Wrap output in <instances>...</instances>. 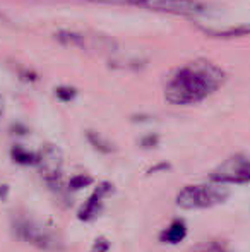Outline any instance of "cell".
Here are the masks:
<instances>
[{"label": "cell", "instance_id": "cell-3", "mask_svg": "<svg viewBox=\"0 0 250 252\" xmlns=\"http://www.w3.org/2000/svg\"><path fill=\"white\" fill-rule=\"evenodd\" d=\"M16 233L24 242L31 244V246L38 247L41 251L54 252L62 249L60 239L52 230H48L47 226L40 225V223L33 221V220H19L16 223Z\"/></svg>", "mask_w": 250, "mask_h": 252}, {"label": "cell", "instance_id": "cell-1", "mask_svg": "<svg viewBox=\"0 0 250 252\" xmlns=\"http://www.w3.org/2000/svg\"><path fill=\"white\" fill-rule=\"evenodd\" d=\"M224 72L206 59H197L177 69L165 88V98L171 105H194L206 100L224 83Z\"/></svg>", "mask_w": 250, "mask_h": 252}, {"label": "cell", "instance_id": "cell-7", "mask_svg": "<svg viewBox=\"0 0 250 252\" xmlns=\"http://www.w3.org/2000/svg\"><path fill=\"white\" fill-rule=\"evenodd\" d=\"M108 192H110V186H108V184H101V186L91 194L89 199L84 202V206L79 211V218L84 220V221H91L93 218H96L98 213L101 211L105 196H107Z\"/></svg>", "mask_w": 250, "mask_h": 252}, {"label": "cell", "instance_id": "cell-4", "mask_svg": "<svg viewBox=\"0 0 250 252\" xmlns=\"http://www.w3.org/2000/svg\"><path fill=\"white\" fill-rule=\"evenodd\" d=\"M134 5L154 10V12L175 14L184 17H197L207 12V5L200 0H136Z\"/></svg>", "mask_w": 250, "mask_h": 252}, {"label": "cell", "instance_id": "cell-12", "mask_svg": "<svg viewBox=\"0 0 250 252\" xmlns=\"http://www.w3.org/2000/svg\"><path fill=\"white\" fill-rule=\"evenodd\" d=\"M76 94V91L74 90H70V88H67V86H63V88H58L57 90V96L60 98V100L63 101H69V100H72V96Z\"/></svg>", "mask_w": 250, "mask_h": 252}, {"label": "cell", "instance_id": "cell-10", "mask_svg": "<svg viewBox=\"0 0 250 252\" xmlns=\"http://www.w3.org/2000/svg\"><path fill=\"white\" fill-rule=\"evenodd\" d=\"M87 137H89L91 144H93V146L96 148V150H100V151H103V153H110V151H111L110 143H108V141H105L101 136H98V134L89 132V134H87Z\"/></svg>", "mask_w": 250, "mask_h": 252}, {"label": "cell", "instance_id": "cell-15", "mask_svg": "<svg viewBox=\"0 0 250 252\" xmlns=\"http://www.w3.org/2000/svg\"><path fill=\"white\" fill-rule=\"evenodd\" d=\"M2 112H3V103H2V98H0V117H2Z\"/></svg>", "mask_w": 250, "mask_h": 252}, {"label": "cell", "instance_id": "cell-9", "mask_svg": "<svg viewBox=\"0 0 250 252\" xmlns=\"http://www.w3.org/2000/svg\"><path fill=\"white\" fill-rule=\"evenodd\" d=\"M12 158L16 159V161H19V163H24V165H28V163H36V155L23 150V148H14V150H12Z\"/></svg>", "mask_w": 250, "mask_h": 252}, {"label": "cell", "instance_id": "cell-8", "mask_svg": "<svg viewBox=\"0 0 250 252\" xmlns=\"http://www.w3.org/2000/svg\"><path fill=\"white\" fill-rule=\"evenodd\" d=\"M187 237V225L184 220H173L168 228L161 233V240L165 244H180Z\"/></svg>", "mask_w": 250, "mask_h": 252}, {"label": "cell", "instance_id": "cell-16", "mask_svg": "<svg viewBox=\"0 0 250 252\" xmlns=\"http://www.w3.org/2000/svg\"><path fill=\"white\" fill-rule=\"evenodd\" d=\"M220 252H223V251H220Z\"/></svg>", "mask_w": 250, "mask_h": 252}, {"label": "cell", "instance_id": "cell-5", "mask_svg": "<svg viewBox=\"0 0 250 252\" xmlns=\"http://www.w3.org/2000/svg\"><path fill=\"white\" fill-rule=\"evenodd\" d=\"M211 180L224 184V186L250 184V159L242 155L231 156L211 173Z\"/></svg>", "mask_w": 250, "mask_h": 252}, {"label": "cell", "instance_id": "cell-14", "mask_svg": "<svg viewBox=\"0 0 250 252\" xmlns=\"http://www.w3.org/2000/svg\"><path fill=\"white\" fill-rule=\"evenodd\" d=\"M89 2H100V3H115V5H124V3H129V5H134L136 0H89Z\"/></svg>", "mask_w": 250, "mask_h": 252}, {"label": "cell", "instance_id": "cell-2", "mask_svg": "<svg viewBox=\"0 0 250 252\" xmlns=\"http://www.w3.org/2000/svg\"><path fill=\"white\" fill-rule=\"evenodd\" d=\"M230 196V190L224 184H194L185 186L177 194V206L182 209H207L224 202Z\"/></svg>", "mask_w": 250, "mask_h": 252}, {"label": "cell", "instance_id": "cell-13", "mask_svg": "<svg viewBox=\"0 0 250 252\" xmlns=\"http://www.w3.org/2000/svg\"><path fill=\"white\" fill-rule=\"evenodd\" d=\"M91 179L89 177H84V175H77L72 179V182H70V187L72 189H81V187H84L86 184H89Z\"/></svg>", "mask_w": 250, "mask_h": 252}, {"label": "cell", "instance_id": "cell-6", "mask_svg": "<svg viewBox=\"0 0 250 252\" xmlns=\"http://www.w3.org/2000/svg\"><path fill=\"white\" fill-rule=\"evenodd\" d=\"M36 165L41 172V177L52 189H60L62 182V153L58 148L47 144L36 155Z\"/></svg>", "mask_w": 250, "mask_h": 252}, {"label": "cell", "instance_id": "cell-11", "mask_svg": "<svg viewBox=\"0 0 250 252\" xmlns=\"http://www.w3.org/2000/svg\"><path fill=\"white\" fill-rule=\"evenodd\" d=\"M110 249V244H108L107 239H98L96 242H94V246L91 247L89 252H108Z\"/></svg>", "mask_w": 250, "mask_h": 252}]
</instances>
